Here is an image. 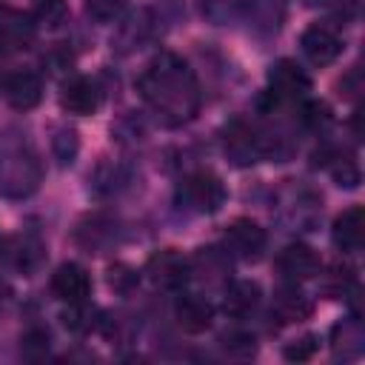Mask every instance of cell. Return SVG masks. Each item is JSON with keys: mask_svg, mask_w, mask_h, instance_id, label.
I'll list each match as a JSON object with an SVG mask.
<instances>
[{"mask_svg": "<svg viewBox=\"0 0 365 365\" xmlns=\"http://www.w3.org/2000/svg\"><path fill=\"white\" fill-rule=\"evenodd\" d=\"M334 180L339 185H345V188H356L359 185V168H356V163L351 157H345V160L339 157L336 165H334Z\"/></svg>", "mask_w": 365, "mask_h": 365, "instance_id": "obj_23", "label": "cell"}, {"mask_svg": "<svg viewBox=\"0 0 365 365\" xmlns=\"http://www.w3.org/2000/svg\"><path fill=\"white\" fill-rule=\"evenodd\" d=\"M43 180V163L26 134L14 128L0 131V194L9 200H23L37 191Z\"/></svg>", "mask_w": 365, "mask_h": 365, "instance_id": "obj_2", "label": "cell"}, {"mask_svg": "<svg viewBox=\"0 0 365 365\" xmlns=\"http://www.w3.org/2000/svg\"><path fill=\"white\" fill-rule=\"evenodd\" d=\"M317 348H319V339H317L314 334H305V336L288 342L282 354H285V359H291V362H305V359H311V356L317 354Z\"/></svg>", "mask_w": 365, "mask_h": 365, "instance_id": "obj_21", "label": "cell"}, {"mask_svg": "<svg viewBox=\"0 0 365 365\" xmlns=\"http://www.w3.org/2000/svg\"><path fill=\"white\" fill-rule=\"evenodd\" d=\"M66 17V3L63 0H40L37 3V20H43L46 26H57Z\"/></svg>", "mask_w": 365, "mask_h": 365, "instance_id": "obj_24", "label": "cell"}, {"mask_svg": "<svg viewBox=\"0 0 365 365\" xmlns=\"http://www.w3.org/2000/svg\"><path fill=\"white\" fill-rule=\"evenodd\" d=\"M299 48L314 66H328L342 54V40H339V34L334 29H328L322 23H314V26H308L302 31Z\"/></svg>", "mask_w": 365, "mask_h": 365, "instance_id": "obj_12", "label": "cell"}, {"mask_svg": "<svg viewBox=\"0 0 365 365\" xmlns=\"http://www.w3.org/2000/svg\"><path fill=\"white\" fill-rule=\"evenodd\" d=\"M137 91L143 103L165 123V125H182L197 117L202 94L194 71L188 63L171 51L157 54L140 74Z\"/></svg>", "mask_w": 365, "mask_h": 365, "instance_id": "obj_1", "label": "cell"}, {"mask_svg": "<svg viewBox=\"0 0 365 365\" xmlns=\"http://www.w3.org/2000/svg\"><path fill=\"white\" fill-rule=\"evenodd\" d=\"M145 274L148 279L157 285V288H165V291H180L188 279H191V262L174 251V248H165L160 254H154L145 265Z\"/></svg>", "mask_w": 365, "mask_h": 365, "instance_id": "obj_8", "label": "cell"}, {"mask_svg": "<svg viewBox=\"0 0 365 365\" xmlns=\"http://www.w3.org/2000/svg\"><path fill=\"white\" fill-rule=\"evenodd\" d=\"M222 148L237 165H251L268 157H279V137L257 123L234 120L222 134Z\"/></svg>", "mask_w": 365, "mask_h": 365, "instance_id": "obj_3", "label": "cell"}, {"mask_svg": "<svg viewBox=\"0 0 365 365\" xmlns=\"http://www.w3.org/2000/svg\"><path fill=\"white\" fill-rule=\"evenodd\" d=\"M51 145H54L57 160H60L63 165H68V163L74 160V154H77V134H74L71 128H60L57 137L51 140Z\"/></svg>", "mask_w": 365, "mask_h": 365, "instance_id": "obj_22", "label": "cell"}, {"mask_svg": "<svg viewBox=\"0 0 365 365\" xmlns=\"http://www.w3.org/2000/svg\"><path fill=\"white\" fill-rule=\"evenodd\" d=\"M100 103H103V91L91 77H71L63 83V91H60L63 111L77 114V117H88L100 108Z\"/></svg>", "mask_w": 365, "mask_h": 365, "instance_id": "obj_13", "label": "cell"}, {"mask_svg": "<svg viewBox=\"0 0 365 365\" xmlns=\"http://www.w3.org/2000/svg\"><path fill=\"white\" fill-rule=\"evenodd\" d=\"M177 202L191 214H214L225 205V185L214 171H194L180 182Z\"/></svg>", "mask_w": 365, "mask_h": 365, "instance_id": "obj_4", "label": "cell"}, {"mask_svg": "<svg viewBox=\"0 0 365 365\" xmlns=\"http://www.w3.org/2000/svg\"><path fill=\"white\" fill-rule=\"evenodd\" d=\"M354 285V268L351 265H334L325 277V291L331 297H345Z\"/></svg>", "mask_w": 365, "mask_h": 365, "instance_id": "obj_19", "label": "cell"}, {"mask_svg": "<svg viewBox=\"0 0 365 365\" xmlns=\"http://www.w3.org/2000/svg\"><path fill=\"white\" fill-rule=\"evenodd\" d=\"M268 91H271L274 100L294 103V100H302L311 91V77L294 60H277L268 68Z\"/></svg>", "mask_w": 365, "mask_h": 365, "instance_id": "obj_6", "label": "cell"}, {"mask_svg": "<svg viewBox=\"0 0 365 365\" xmlns=\"http://www.w3.org/2000/svg\"><path fill=\"white\" fill-rule=\"evenodd\" d=\"M174 319L188 334H202L211 328L214 305L200 294H180L174 299Z\"/></svg>", "mask_w": 365, "mask_h": 365, "instance_id": "obj_14", "label": "cell"}, {"mask_svg": "<svg viewBox=\"0 0 365 365\" xmlns=\"http://www.w3.org/2000/svg\"><path fill=\"white\" fill-rule=\"evenodd\" d=\"M51 294L66 302V305H74V302H86L88 294H91V277L83 265L77 262H63L60 268H54L51 274Z\"/></svg>", "mask_w": 365, "mask_h": 365, "instance_id": "obj_11", "label": "cell"}, {"mask_svg": "<svg viewBox=\"0 0 365 365\" xmlns=\"http://www.w3.org/2000/svg\"><path fill=\"white\" fill-rule=\"evenodd\" d=\"M34 40V23L29 14L0 6V57H11Z\"/></svg>", "mask_w": 365, "mask_h": 365, "instance_id": "obj_9", "label": "cell"}, {"mask_svg": "<svg viewBox=\"0 0 365 365\" xmlns=\"http://www.w3.org/2000/svg\"><path fill=\"white\" fill-rule=\"evenodd\" d=\"M0 259L20 274H34L46 259V245L34 234H11L0 242Z\"/></svg>", "mask_w": 365, "mask_h": 365, "instance_id": "obj_7", "label": "cell"}, {"mask_svg": "<svg viewBox=\"0 0 365 365\" xmlns=\"http://www.w3.org/2000/svg\"><path fill=\"white\" fill-rule=\"evenodd\" d=\"M123 9H125V0H86V11L100 23L117 20L123 14Z\"/></svg>", "mask_w": 365, "mask_h": 365, "instance_id": "obj_20", "label": "cell"}, {"mask_svg": "<svg viewBox=\"0 0 365 365\" xmlns=\"http://www.w3.org/2000/svg\"><path fill=\"white\" fill-rule=\"evenodd\" d=\"M265 245H268V234L254 220H234L222 237L225 254H231L237 259H259Z\"/></svg>", "mask_w": 365, "mask_h": 365, "instance_id": "obj_5", "label": "cell"}, {"mask_svg": "<svg viewBox=\"0 0 365 365\" xmlns=\"http://www.w3.org/2000/svg\"><path fill=\"white\" fill-rule=\"evenodd\" d=\"M311 308H314L311 305V297L302 288H297V282H288V285H282V288L274 291L271 311L282 322H299V319H305L311 314Z\"/></svg>", "mask_w": 365, "mask_h": 365, "instance_id": "obj_18", "label": "cell"}, {"mask_svg": "<svg viewBox=\"0 0 365 365\" xmlns=\"http://www.w3.org/2000/svg\"><path fill=\"white\" fill-rule=\"evenodd\" d=\"M6 297H9V288H6V285H3V282H0V308H3V305H6Z\"/></svg>", "mask_w": 365, "mask_h": 365, "instance_id": "obj_25", "label": "cell"}, {"mask_svg": "<svg viewBox=\"0 0 365 365\" xmlns=\"http://www.w3.org/2000/svg\"><path fill=\"white\" fill-rule=\"evenodd\" d=\"M331 240L339 251L345 254H354L362 248L365 242V211L359 205H351L345 208L336 220H334V228H331Z\"/></svg>", "mask_w": 365, "mask_h": 365, "instance_id": "obj_15", "label": "cell"}, {"mask_svg": "<svg viewBox=\"0 0 365 365\" xmlns=\"http://www.w3.org/2000/svg\"><path fill=\"white\" fill-rule=\"evenodd\" d=\"M6 97H9V103H11L14 108H20V111L34 108V106L43 100V80H40V74H37V71H29V68L14 71V74L6 80Z\"/></svg>", "mask_w": 365, "mask_h": 365, "instance_id": "obj_16", "label": "cell"}, {"mask_svg": "<svg viewBox=\"0 0 365 365\" xmlns=\"http://www.w3.org/2000/svg\"><path fill=\"white\" fill-rule=\"evenodd\" d=\"M277 271L288 282H305L319 274V257L305 242H291L277 254Z\"/></svg>", "mask_w": 365, "mask_h": 365, "instance_id": "obj_10", "label": "cell"}, {"mask_svg": "<svg viewBox=\"0 0 365 365\" xmlns=\"http://www.w3.org/2000/svg\"><path fill=\"white\" fill-rule=\"evenodd\" d=\"M259 285L254 279H234L225 285V294H222V311L234 319H242L248 317L257 305H259Z\"/></svg>", "mask_w": 365, "mask_h": 365, "instance_id": "obj_17", "label": "cell"}]
</instances>
